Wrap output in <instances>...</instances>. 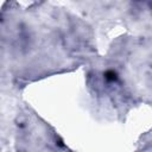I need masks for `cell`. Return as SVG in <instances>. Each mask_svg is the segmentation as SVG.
Returning <instances> with one entry per match:
<instances>
[{"instance_id": "cell-1", "label": "cell", "mask_w": 152, "mask_h": 152, "mask_svg": "<svg viewBox=\"0 0 152 152\" xmlns=\"http://www.w3.org/2000/svg\"><path fill=\"white\" fill-rule=\"evenodd\" d=\"M103 78L108 82V83H112V82H115L118 80V72L113 69H107L104 72H103Z\"/></svg>"}]
</instances>
